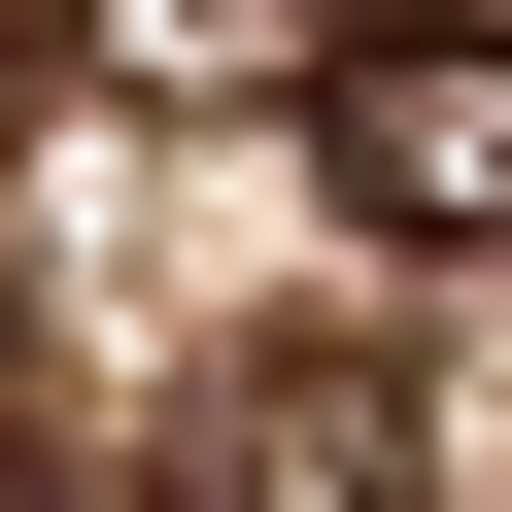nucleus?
I'll use <instances>...</instances> for the list:
<instances>
[{
  "mask_svg": "<svg viewBox=\"0 0 512 512\" xmlns=\"http://www.w3.org/2000/svg\"><path fill=\"white\" fill-rule=\"evenodd\" d=\"M0 103H35V0H0Z\"/></svg>",
  "mask_w": 512,
  "mask_h": 512,
  "instance_id": "5",
  "label": "nucleus"
},
{
  "mask_svg": "<svg viewBox=\"0 0 512 512\" xmlns=\"http://www.w3.org/2000/svg\"><path fill=\"white\" fill-rule=\"evenodd\" d=\"M308 171H342V239H410V274L512 239V35H478V0H376L342 103H308Z\"/></svg>",
  "mask_w": 512,
  "mask_h": 512,
  "instance_id": "2",
  "label": "nucleus"
},
{
  "mask_svg": "<svg viewBox=\"0 0 512 512\" xmlns=\"http://www.w3.org/2000/svg\"><path fill=\"white\" fill-rule=\"evenodd\" d=\"M0 512H69V478H35V410H0Z\"/></svg>",
  "mask_w": 512,
  "mask_h": 512,
  "instance_id": "4",
  "label": "nucleus"
},
{
  "mask_svg": "<svg viewBox=\"0 0 512 512\" xmlns=\"http://www.w3.org/2000/svg\"><path fill=\"white\" fill-rule=\"evenodd\" d=\"M171 35H376V0H171Z\"/></svg>",
  "mask_w": 512,
  "mask_h": 512,
  "instance_id": "3",
  "label": "nucleus"
},
{
  "mask_svg": "<svg viewBox=\"0 0 512 512\" xmlns=\"http://www.w3.org/2000/svg\"><path fill=\"white\" fill-rule=\"evenodd\" d=\"M171 512H444V410H410V342H205L171 376Z\"/></svg>",
  "mask_w": 512,
  "mask_h": 512,
  "instance_id": "1",
  "label": "nucleus"
}]
</instances>
